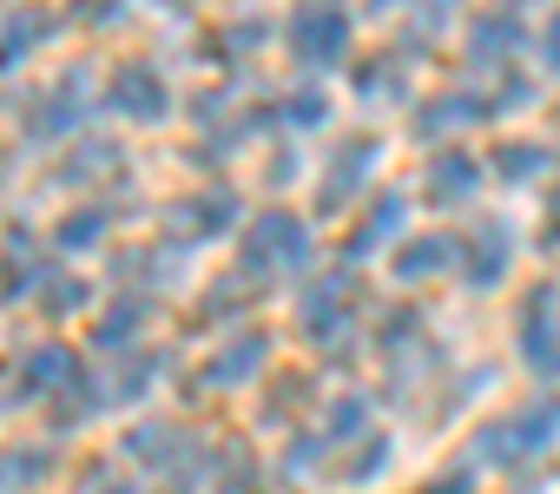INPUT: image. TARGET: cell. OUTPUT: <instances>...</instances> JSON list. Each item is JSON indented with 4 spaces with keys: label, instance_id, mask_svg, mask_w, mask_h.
Listing matches in <instances>:
<instances>
[{
    "label": "cell",
    "instance_id": "cell-7",
    "mask_svg": "<svg viewBox=\"0 0 560 494\" xmlns=\"http://www.w3.org/2000/svg\"><path fill=\"white\" fill-rule=\"evenodd\" d=\"M468 185H475V158H442L435 165V198H455Z\"/></svg>",
    "mask_w": 560,
    "mask_h": 494
},
{
    "label": "cell",
    "instance_id": "cell-8",
    "mask_svg": "<svg viewBox=\"0 0 560 494\" xmlns=\"http://www.w3.org/2000/svg\"><path fill=\"white\" fill-rule=\"evenodd\" d=\"M442 264V244H416V251H402V278H422Z\"/></svg>",
    "mask_w": 560,
    "mask_h": 494
},
{
    "label": "cell",
    "instance_id": "cell-10",
    "mask_svg": "<svg viewBox=\"0 0 560 494\" xmlns=\"http://www.w3.org/2000/svg\"><path fill=\"white\" fill-rule=\"evenodd\" d=\"M27 376H34V383H60V376H67V356H60V350H47V356H34V363H27Z\"/></svg>",
    "mask_w": 560,
    "mask_h": 494
},
{
    "label": "cell",
    "instance_id": "cell-9",
    "mask_svg": "<svg viewBox=\"0 0 560 494\" xmlns=\"http://www.w3.org/2000/svg\"><path fill=\"white\" fill-rule=\"evenodd\" d=\"M501 172L514 178V172H540V145H508L501 152Z\"/></svg>",
    "mask_w": 560,
    "mask_h": 494
},
{
    "label": "cell",
    "instance_id": "cell-2",
    "mask_svg": "<svg viewBox=\"0 0 560 494\" xmlns=\"http://www.w3.org/2000/svg\"><path fill=\"white\" fill-rule=\"evenodd\" d=\"M119 106H126V113L159 119V113H165V86H159L145 67H126V73H119Z\"/></svg>",
    "mask_w": 560,
    "mask_h": 494
},
{
    "label": "cell",
    "instance_id": "cell-6",
    "mask_svg": "<svg viewBox=\"0 0 560 494\" xmlns=\"http://www.w3.org/2000/svg\"><path fill=\"white\" fill-rule=\"evenodd\" d=\"M40 468H47L40 455H0V494H21Z\"/></svg>",
    "mask_w": 560,
    "mask_h": 494
},
{
    "label": "cell",
    "instance_id": "cell-5",
    "mask_svg": "<svg viewBox=\"0 0 560 494\" xmlns=\"http://www.w3.org/2000/svg\"><path fill=\"white\" fill-rule=\"evenodd\" d=\"M257 356H264V343H231L211 369H205V383H231V376H244V369H257Z\"/></svg>",
    "mask_w": 560,
    "mask_h": 494
},
{
    "label": "cell",
    "instance_id": "cell-13",
    "mask_svg": "<svg viewBox=\"0 0 560 494\" xmlns=\"http://www.w3.org/2000/svg\"><path fill=\"white\" fill-rule=\"evenodd\" d=\"M106 494H132V487H106Z\"/></svg>",
    "mask_w": 560,
    "mask_h": 494
},
{
    "label": "cell",
    "instance_id": "cell-4",
    "mask_svg": "<svg viewBox=\"0 0 560 494\" xmlns=\"http://www.w3.org/2000/svg\"><path fill=\"white\" fill-rule=\"evenodd\" d=\"M370 165H376V145H363V152H357V145H350V152H337V165H330V198H343L350 185H363V172H370Z\"/></svg>",
    "mask_w": 560,
    "mask_h": 494
},
{
    "label": "cell",
    "instance_id": "cell-3",
    "mask_svg": "<svg viewBox=\"0 0 560 494\" xmlns=\"http://www.w3.org/2000/svg\"><path fill=\"white\" fill-rule=\"evenodd\" d=\"M501 264H508V237H501V224H481L475 251H468V278H475V284H494Z\"/></svg>",
    "mask_w": 560,
    "mask_h": 494
},
{
    "label": "cell",
    "instance_id": "cell-1",
    "mask_svg": "<svg viewBox=\"0 0 560 494\" xmlns=\"http://www.w3.org/2000/svg\"><path fill=\"white\" fill-rule=\"evenodd\" d=\"M343 40H350L343 14H330V8L298 14V54H304V60H330V54H343Z\"/></svg>",
    "mask_w": 560,
    "mask_h": 494
},
{
    "label": "cell",
    "instance_id": "cell-12",
    "mask_svg": "<svg viewBox=\"0 0 560 494\" xmlns=\"http://www.w3.org/2000/svg\"><path fill=\"white\" fill-rule=\"evenodd\" d=\"M547 54H553V60H560V27H553V40H547Z\"/></svg>",
    "mask_w": 560,
    "mask_h": 494
},
{
    "label": "cell",
    "instance_id": "cell-11",
    "mask_svg": "<svg viewBox=\"0 0 560 494\" xmlns=\"http://www.w3.org/2000/svg\"><path fill=\"white\" fill-rule=\"evenodd\" d=\"M429 494H468V474H442V481H435Z\"/></svg>",
    "mask_w": 560,
    "mask_h": 494
}]
</instances>
